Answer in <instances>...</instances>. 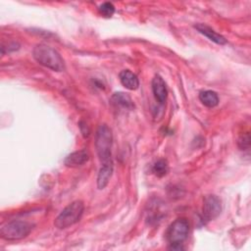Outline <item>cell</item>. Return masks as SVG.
I'll list each match as a JSON object with an SVG mask.
<instances>
[{"label": "cell", "mask_w": 251, "mask_h": 251, "mask_svg": "<svg viewBox=\"0 0 251 251\" xmlns=\"http://www.w3.org/2000/svg\"><path fill=\"white\" fill-rule=\"evenodd\" d=\"M121 83L129 90H135L139 86V80L135 74L129 70H123L119 74Z\"/></svg>", "instance_id": "obj_11"}, {"label": "cell", "mask_w": 251, "mask_h": 251, "mask_svg": "<svg viewBox=\"0 0 251 251\" xmlns=\"http://www.w3.org/2000/svg\"><path fill=\"white\" fill-rule=\"evenodd\" d=\"M151 85H152V91L155 99L160 104L166 103V100L168 97V89H167L165 80L160 75H157L153 77Z\"/></svg>", "instance_id": "obj_7"}, {"label": "cell", "mask_w": 251, "mask_h": 251, "mask_svg": "<svg viewBox=\"0 0 251 251\" xmlns=\"http://www.w3.org/2000/svg\"><path fill=\"white\" fill-rule=\"evenodd\" d=\"M113 134L107 125H101L95 134V149L101 165H113L112 161Z\"/></svg>", "instance_id": "obj_2"}, {"label": "cell", "mask_w": 251, "mask_h": 251, "mask_svg": "<svg viewBox=\"0 0 251 251\" xmlns=\"http://www.w3.org/2000/svg\"><path fill=\"white\" fill-rule=\"evenodd\" d=\"M199 100L208 108H214L219 104V96L213 90H204L199 93Z\"/></svg>", "instance_id": "obj_13"}, {"label": "cell", "mask_w": 251, "mask_h": 251, "mask_svg": "<svg viewBox=\"0 0 251 251\" xmlns=\"http://www.w3.org/2000/svg\"><path fill=\"white\" fill-rule=\"evenodd\" d=\"M32 56L39 65L52 71L62 72L65 70V63L60 53L48 45H36L32 50Z\"/></svg>", "instance_id": "obj_1"}, {"label": "cell", "mask_w": 251, "mask_h": 251, "mask_svg": "<svg viewBox=\"0 0 251 251\" xmlns=\"http://www.w3.org/2000/svg\"><path fill=\"white\" fill-rule=\"evenodd\" d=\"M194 27L203 35H205L207 38H209L211 41L215 42L219 45H224L226 43V39L221 35L220 33L216 32L214 29H212L210 26H208L205 24H197L194 25Z\"/></svg>", "instance_id": "obj_10"}, {"label": "cell", "mask_w": 251, "mask_h": 251, "mask_svg": "<svg viewBox=\"0 0 251 251\" xmlns=\"http://www.w3.org/2000/svg\"><path fill=\"white\" fill-rule=\"evenodd\" d=\"M84 211V204L81 200L73 201L67 207H65L62 212L57 216L54 221V226L57 228L63 229L67 228L75 224H76Z\"/></svg>", "instance_id": "obj_3"}, {"label": "cell", "mask_w": 251, "mask_h": 251, "mask_svg": "<svg viewBox=\"0 0 251 251\" xmlns=\"http://www.w3.org/2000/svg\"><path fill=\"white\" fill-rule=\"evenodd\" d=\"M153 172L159 177L166 176L167 173L169 172V166H168L167 161L164 159L158 160L153 166Z\"/></svg>", "instance_id": "obj_14"}, {"label": "cell", "mask_w": 251, "mask_h": 251, "mask_svg": "<svg viewBox=\"0 0 251 251\" xmlns=\"http://www.w3.org/2000/svg\"><path fill=\"white\" fill-rule=\"evenodd\" d=\"M189 231V223L184 218L176 219L173 222L167 230V239L170 243V249L180 250L183 249L182 242L186 239Z\"/></svg>", "instance_id": "obj_4"}, {"label": "cell", "mask_w": 251, "mask_h": 251, "mask_svg": "<svg viewBox=\"0 0 251 251\" xmlns=\"http://www.w3.org/2000/svg\"><path fill=\"white\" fill-rule=\"evenodd\" d=\"M113 174V165H101L97 176V187L103 189L109 183V180Z\"/></svg>", "instance_id": "obj_12"}, {"label": "cell", "mask_w": 251, "mask_h": 251, "mask_svg": "<svg viewBox=\"0 0 251 251\" xmlns=\"http://www.w3.org/2000/svg\"><path fill=\"white\" fill-rule=\"evenodd\" d=\"M222 212V203L218 196L216 195H207L204 198L202 213L203 220L206 222L213 221L216 219Z\"/></svg>", "instance_id": "obj_6"}, {"label": "cell", "mask_w": 251, "mask_h": 251, "mask_svg": "<svg viewBox=\"0 0 251 251\" xmlns=\"http://www.w3.org/2000/svg\"><path fill=\"white\" fill-rule=\"evenodd\" d=\"M98 12L105 18H111L115 13V6L111 2H104L98 7Z\"/></svg>", "instance_id": "obj_15"}, {"label": "cell", "mask_w": 251, "mask_h": 251, "mask_svg": "<svg viewBox=\"0 0 251 251\" xmlns=\"http://www.w3.org/2000/svg\"><path fill=\"white\" fill-rule=\"evenodd\" d=\"M110 102L117 108L119 107L126 110H132L134 108V103L131 97L125 92H115L112 95Z\"/></svg>", "instance_id": "obj_9"}, {"label": "cell", "mask_w": 251, "mask_h": 251, "mask_svg": "<svg viewBox=\"0 0 251 251\" xmlns=\"http://www.w3.org/2000/svg\"><path fill=\"white\" fill-rule=\"evenodd\" d=\"M238 146L240 149L245 150L248 149L250 146V137H249V133L246 132L245 134L241 135L238 139Z\"/></svg>", "instance_id": "obj_16"}, {"label": "cell", "mask_w": 251, "mask_h": 251, "mask_svg": "<svg viewBox=\"0 0 251 251\" xmlns=\"http://www.w3.org/2000/svg\"><path fill=\"white\" fill-rule=\"evenodd\" d=\"M88 159H89L88 152L86 150L82 149V150L75 151V152L69 154L66 157L64 163L67 167L77 168V167H80L83 164H85L88 161Z\"/></svg>", "instance_id": "obj_8"}, {"label": "cell", "mask_w": 251, "mask_h": 251, "mask_svg": "<svg viewBox=\"0 0 251 251\" xmlns=\"http://www.w3.org/2000/svg\"><path fill=\"white\" fill-rule=\"evenodd\" d=\"M31 225L25 221L14 220L1 227L0 235L5 240H19L26 237L31 231Z\"/></svg>", "instance_id": "obj_5"}]
</instances>
